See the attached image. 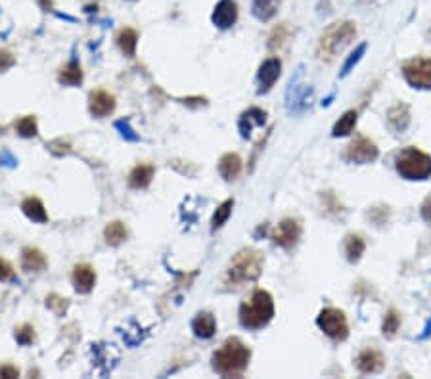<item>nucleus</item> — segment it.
<instances>
[{"label": "nucleus", "mask_w": 431, "mask_h": 379, "mask_svg": "<svg viewBox=\"0 0 431 379\" xmlns=\"http://www.w3.org/2000/svg\"><path fill=\"white\" fill-rule=\"evenodd\" d=\"M0 378H19V370H17L16 366H12V364H4V366H0Z\"/></svg>", "instance_id": "obj_41"}, {"label": "nucleus", "mask_w": 431, "mask_h": 379, "mask_svg": "<svg viewBox=\"0 0 431 379\" xmlns=\"http://www.w3.org/2000/svg\"><path fill=\"white\" fill-rule=\"evenodd\" d=\"M293 87V100H290V112H303L305 107H309L310 100H313V89H309L307 85H292Z\"/></svg>", "instance_id": "obj_28"}, {"label": "nucleus", "mask_w": 431, "mask_h": 379, "mask_svg": "<svg viewBox=\"0 0 431 379\" xmlns=\"http://www.w3.org/2000/svg\"><path fill=\"white\" fill-rule=\"evenodd\" d=\"M46 307L50 310H54L58 316H64L67 312V308H69V299L62 297V295H58V293H52L46 297Z\"/></svg>", "instance_id": "obj_36"}, {"label": "nucleus", "mask_w": 431, "mask_h": 379, "mask_svg": "<svg viewBox=\"0 0 431 379\" xmlns=\"http://www.w3.org/2000/svg\"><path fill=\"white\" fill-rule=\"evenodd\" d=\"M115 129L121 130L123 138H127V140H132V142H137V140H139V134H134V130L130 129L129 121H117L115 123Z\"/></svg>", "instance_id": "obj_38"}, {"label": "nucleus", "mask_w": 431, "mask_h": 379, "mask_svg": "<svg viewBox=\"0 0 431 379\" xmlns=\"http://www.w3.org/2000/svg\"><path fill=\"white\" fill-rule=\"evenodd\" d=\"M301 238V224L295 218H284L272 232V243L282 249H292Z\"/></svg>", "instance_id": "obj_9"}, {"label": "nucleus", "mask_w": 431, "mask_h": 379, "mask_svg": "<svg viewBox=\"0 0 431 379\" xmlns=\"http://www.w3.org/2000/svg\"><path fill=\"white\" fill-rule=\"evenodd\" d=\"M71 280H73L75 290L79 291V293H90V291L94 290V283H96V272H94V268L90 267V265L82 263V265H77L73 268Z\"/></svg>", "instance_id": "obj_17"}, {"label": "nucleus", "mask_w": 431, "mask_h": 379, "mask_svg": "<svg viewBox=\"0 0 431 379\" xmlns=\"http://www.w3.org/2000/svg\"><path fill=\"white\" fill-rule=\"evenodd\" d=\"M14 276V268L10 265L8 261H4V258H0V282H6Z\"/></svg>", "instance_id": "obj_40"}, {"label": "nucleus", "mask_w": 431, "mask_h": 379, "mask_svg": "<svg viewBox=\"0 0 431 379\" xmlns=\"http://www.w3.org/2000/svg\"><path fill=\"white\" fill-rule=\"evenodd\" d=\"M293 27L290 24H278L269 35V41H267V46L272 54H280L284 50L290 49V44L293 41Z\"/></svg>", "instance_id": "obj_14"}, {"label": "nucleus", "mask_w": 431, "mask_h": 379, "mask_svg": "<svg viewBox=\"0 0 431 379\" xmlns=\"http://www.w3.org/2000/svg\"><path fill=\"white\" fill-rule=\"evenodd\" d=\"M332 100H334V94H332V96H330V98H326L324 102H322V105H330V104H332Z\"/></svg>", "instance_id": "obj_44"}, {"label": "nucleus", "mask_w": 431, "mask_h": 379, "mask_svg": "<svg viewBox=\"0 0 431 379\" xmlns=\"http://www.w3.org/2000/svg\"><path fill=\"white\" fill-rule=\"evenodd\" d=\"M343 249H345V257L351 265L358 263L364 251H367V242L360 234H347L345 236V242H343Z\"/></svg>", "instance_id": "obj_22"}, {"label": "nucleus", "mask_w": 431, "mask_h": 379, "mask_svg": "<svg viewBox=\"0 0 431 379\" xmlns=\"http://www.w3.org/2000/svg\"><path fill=\"white\" fill-rule=\"evenodd\" d=\"M378 157H380L378 146L364 134H357L345 150V159L355 165H368L374 163Z\"/></svg>", "instance_id": "obj_8"}, {"label": "nucleus", "mask_w": 431, "mask_h": 379, "mask_svg": "<svg viewBox=\"0 0 431 379\" xmlns=\"http://www.w3.org/2000/svg\"><path fill=\"white\" fill-rule=\"evenodd\" d=\"M320 203H322V213H324L326 217L340 220V218L345 217V213H347V209H345L343 203L335 197L334 192H324V194L320 195Z\"/></svg>", "instance_id": "obj_25"}, {"label": "nucleus", "mask_w": 431, "mask_h": 379, "mask_svg": "<svg viewBox=\"0 0 431 379\" xmlns=\"http://www.w3.org/2000/svg\"><path fill=\"white\" fill-rule=\"evenodd\" d=\"M357 121H358L357 109H349V112H345L342 117H340V121L334 125V129H332V136L334 138L349 136L351 132L355 130V127H357Z\"/></svg>", "instance_id": "obj_27"}, {"label": "nucleus", "mask_w": 431, "mask_h": 379, "mask_svg": "<svg viewBox=\"0 0 431 379\" xmlns=\"http://www.w3.org/2000/svg\"><path fill=\"white\" fill-rule=\"evenodd\" d=\"M252 358V349L240 337H228L215 353H213V370L222 378H240Z\"/></svg>", "instance_id": "obj_2"}, {"label": "nucleus", "mask_w": 431, "mask_h": 379, "mask_svg": "<svg viewBox=\"0 0 431 379\" xmlns=\"http://www.w3.org/2000/svg\"><path fill=\"white\" fill-rule=\"evenodd\" d=\"M420 215L425 222H430L431 224V195H428L425 200H423L422 207H420Z\"/></svg>", "instance_id": "obj_42"}, {"label": "nucleus", "mask_w": 431, "mask_h": 379, "mask_svg": "<svg viewBox=\"0 0 431 379\" xmlns=\"http://www.w3.org/2000/svg\"><path fill=\"white\" fill-rule=\"evenodd\" d=\"M154 165H148V163H140L134 169L130 170L129 175V186L134 190H144L152 184V178H154Z\"/></svg>", "instance_id": "obj_21"}, {"label": "nucleus", "mask_w": 431, "mask_h": 379, "mask_svg": "<svg viewBox=\"0 0 431 379\" xmlns=\"http://www.w3.org/2000/svg\"><path fill=\"white\" fill-rule=\"evenodd\" d=\"M21 267L27 272H41L46 268V257L41 249L37 247H25L21 251Z\"/></svg>", "instance_id": "obj_23"}, {"label": "nucleus", "mask_w": 431, "mask_h": 379, "mask_svg": "<svg viewBox=\"0 0 431 379\" xmlns=\"http://www.w3.org/2000/svg\"><path fill=\"white\" fill-rule=\"evenodd\" d=\"M389 217H391V209L387 205H376L372 209L368 211V218L374 222L376 226H383L389 222Z\"/></svg>", "instance_id": "obj_35"}, {"label": "nucleus", "mask_w": 431, "mask_h": 379, "mask_svg": "<svg viewBox=\"0 0 431 379\" xmlns=\"http://www.w3.org/2000/svg\"><path fill=\"white\" fill-rule=\"evenodd\" d=\"M403 75L412 89L431 90V58L416 56L403 64Z\"/></svg>", "instance_id": "obj_7"}, {"label": "nucleus", "mask_w": 431, "mask_h": 379, "mask_svg": "<svg viewBox=\"0 0 431 379\" xmlns=\"http://www.w3.org/2000/svg\"><path fill=\"white\" fill-rule=\"evenodd\" d=\"M232 207H234V200H227V202H222L217 207V211L213 213V218H211V232H217L219 228L227 224L228 217L232 215Z\"/></svg>", "instance_id": "obj_31"}, {"label": "nucleus", "mask_w": 431, "mask_h": 379, "mask_svg": "<svg viewBox=\"0 0 431 379\" xmlns=\"http://www.w3.org/2000/svg\"><path fill=\"white\" fill-rule=\"evenodd\" d=\"M399 328H401V315L397 312V308H389V310L385 312V316H383L382 333L387 339H391L397 335Z\"/></svg>", "instance_id": "obj_32"}, {"label": "nucleus", "mask_w": 431, "mask_h": 379, "mask_svg": "<svg viewBox=\"0 0 431 379\" xmlns=\"http://www.w3.org/2000/svg\"><path fill=\"white\" fill-rule=\"evenodd\" d=\"M192 331L195 333V337L202 339H211L217 333V320L211 312H200L195 315L192 320Z\"/></svg>", "instance_id": "obj_18"}, {"label": "nucleus", "mask_w": 431, "mask_h": 379, "mask_svg": "<svg viewBox=\"0 0 431 379\" xmlns=\"http://www.w3.org/2000/svg\"><path fill=\"white\" fill-rule=\"evenodd\" d=\"M16 339L19 345H31L33 341H35V330H33V326H29V324L19 326L16 330Z\"/></svg>", "instance_id": "obj_37"}, {"label": "nucleus", "mask_w": 431, "mask_h": 379, "mask_svg": "<svg viewBox=\"0 0 431 379\" xmlns=\"http://www.w3.org/2000/svg\"><path fill=\"white\" fill-rule=\"evenodd\" d=\"M211 21L217 29H222V31L234 27L238 21L236 0H219L213 8Z\"/></svg>", "instance_id": "obj_11"}, {"label": "nucleus", "mask_w": 431, "mask_h": 379, "mask_svg": "<svg viewBox=\"0 0 431 379\" xmlns=\"http://www.w3.org/2000/svg\"><path fill=\"white\" fill-rule=\"evenodd\" d=\"M265 123H267V112L261 109V107H249L240 115L238 129H240L242 138H249L253 127H263Z\"/></svg>", "instance_id": "obj_16"}, {"label": "nucleus", "mask_w": 431, "mask_h": 379, "mask_svg": "<svg viewBox=\"0 0 431 379\" xmlns=\"http://www.w3.org/2000/svg\"><path fill=\"white\" fill-rule=\"evenodd\" d=\"M357 37V24L351 19H342L328 25L317 44V58L320 62L332 64L337 60L343 50L349 46Z\"/></svg>", "instance_id": "obj_3"}, {"label": "nucleus", "mask_w": 431, "mask_h": 379, "mask_svg": "<svg viewBox=\"0 0 431 379\" xmlns=\"http://www.w3.org/2000/svg\"><path fill=\"white\" fill-rule=\"evenodd\" d=\"M387 123H389V127L397 134H403V132H407L408 127H410V123H412V113H410V105L405 104V102H397V104H393L387 109Z\"/></svg>", "instance_id": "obj_13"}, {"label": "nucleus", "mask_w": 431, "mask_h": 379, "mask_svg": "<svg viewBox=\"0 0 431 379\" xmlns=\"http://www.w3.org/2000/svg\"><path fill=\"white\" fill-rule=\"evenodd\" d=\"M263 267H265V255L255 247H244L228 263L222 283L227 290H242L259 280Z\"/></svg>", "instance_id": "obj_1"}, {"label": "nucleus", "mask_w": 431, "mask_h": 379, "mask_svg": "<svg viewBox=\"0 0 431 379\" xmlns=\"http://www.w3.org/2000/svg\"><path fill=\"white\" fill-rule=\"evenodd\" d=\"M127 226L123 224L121 220H114V222H109L106 226V230H104V238H106V243L107 245H112V247H117V245H121L125 240H127Z\"/></svg>", "instance_id": "obj_29"}, {"label": "nucleus", "mask_w": 431, "mask_h": 379, "mask_svg": "<svg viewBox=\"0 0 431 379\" xmlns=\"http://www.w3.org/2000/svg\"><path fill=\"white\" fill-rule=\"evenodd\" d=\"M357 370L360 373H380L385 368V356L380 349H362L357 356Z\"/></svg>", "instance_id": "obj_12"}, {"label": "nucleus", "mask_w": 431, "mask_h": 379, "mask_svg": "<svg viewBox=\"0 0 431 379\" xmlns=\"http://www.w3.org/2000/svg\"><path fill=\"white\" fill-rule=\"evenodd\" d=\"M242 167H244V163H242V157H240V155L225 154L219 161V175L225 178L227 182H230V180H236V178L240 177Z\"/></svg>", "instance_id": "obj_20"}, {"label": "nucleus", "mask_w": 431, "mask_h": 379, "mask_svg": "<svg viewBox=\"0 0 431 379\" xmlns=\"http://www.w3.org/2000/svg\"><path fill=\"white\" fill-rule=\"evenodd\" d=\"M431 335V318L425 322V328H423V331L420 333V337L418 339H428Z\"/></svg>", "instance_id": "obj_43"}, {"label": "nucleus", "mask_w": 431, "mask_h": 379, "mask_svg": "<svg viewBox=\"0 0 431 379\" xmlns=\"http://www.w3.org/2000/svg\"><path fill=\"white\" fill-rule=\"evenodd\" d=\"M282 73V62L278 58H267L263 64L259 65L257 71V94H267L276 85Z\"/></svg>", "instance_id": "obj_10"}, {"label": "nucleus", "mask_w": 431, "mask_h": 379, "mask_svg": "<svg viewBox=\"0 0 431 379\" xmlns=\"http://www.w3.org/2000/svg\"><path fill=\"white\" fill-rule=\"evenodd\" d=\"M16 130L19 136L33 138L39 134V125H37V117L35 115H25L16 123Z\"/></svg>", "instance_id": "obj_33"}, {"label": "nucleus", "mask_w": 431, "mask_h": 379, "mask_svg": "<svg viewBox=\"0 0 431 379\" xmlns=\"http://www.w3.org/2000/svg\"><path fill=\"white\" fill-rule=\"evenodd\" d=\"M16 64V58L8 50H0V71H6L8 67Z\"/></svg>", "instance_id": "obj_39"}, {"label": "nucleus", "mask_w": 431, "mask_h": 379, "mask_svg": "<svg viewBox=\"0 0 431 379\" xmlns=\"http://www.w3.org/2000/svg\"><path fill=\"white\" fill-rule=\"evenodd\" d=\"M58 81L62 82V85H67V87L81 85V81H82L81 65L77 64V62H69V64H65L64 67L60 69Z\"/></svg>", "instance_id": "obj_30"}, {"label": "nucleus", "mask_w": 431, "mask_h": 379, "mask_svg": "<svg viewBox=\"0 0 431 379\" xmlns=\"http://www.w3.org/2000/svg\"><path fill=\"white\" fill-rule=\"evenodd\" d=\"M21 209H24L25 217L31 218L33 222H46L49 220V213L44 209V203L39 197H27L21 203Z\"/></svg>", "instance_id": "obj_26"}, {"label": "nucleus", "mask_w": 431, "mask_h": 379, "mask_svg": "<svg viewBox=\"0 0 431 379\" xmlns=\"http://www.w3.org/2000/svg\"><path fill=\"white\" fill-rule=\"evenodd\" d=\"M89 109L94 117H106L115 109V96L106 90H94L89 96Z\"/></svg>", "instance_id": "obj_15"}, {"label": "nucleus", "mask_w": 431, "mask_h": 379, "mask_svg": "<svg viewBox=\"0 0 431 379\" xmlns=\"http://www.w3.org/2000/svg\"><path fill=\"white\" fill-rule=\"evenodd\" d=\"M274 299L269 291L257 290L253 291L252 297L245 299L240 305V324L245 330H261L269 326L270 320L274 318Z\"/></svg>", "instance_id": "obj_4"}, {"label": "nucleus", "mask_w": 431, "mask_h": 379, "mask_svg": "<svg viewBox=\"0 0 431 379\" xmlns=\"http://www.w3.org/2000/svg\"><path fill=\"white\" fill-rule=\"evenodd\" d=\"M115 42L125 56H134L137 54V46H139V33L134 31L132 27H123L121 31L117 33Z\"/></svg>", "instance_id": "obj_24"}, {"label": "nucleus", "mask_w": 431, "mask_h": 379, "mask_svg": "<svg viewBox=\"0 0 431 379\" xmlns=\"http://www.w3.org/2000/svg\"><path fill=\"white\" fill-rule=\"evenodd\" d=\"M280 6H282V0H253L252 14L255 19L267 24V21L276 17Z\"/></svg>", "instance_id": "obj_19"}, {"label": "nucleus", "mask_w": 431, "mask_h": 379, "mask_svg": "<svg viewBox=\"0 0 431 379\" xmlns=\"http://www.w3.org/2000/svg\"><path fill=\"white\" fill-rule=\"evenodd\" d=\"M395 169L407 180H428L431 177V155L420 148L407 146L395 155Z\"/></svg>", "instance_id": "obj_5"}, {"label": "nucleus", "mask_w": 431, "mask_h": 379, "mask_svg": "<svg viewBox=\"0 0 431 379\" xmlns=\"http://www.w3.org/2000/svg\"><path fill=\"white\" fill-rule=\"evenodd\" d=\"M317 326L320 331H324V335L337 343L349 337V322H347L345 312L340 308L328 307L320 310V315L317 316Z\"/></svg>", "instance_id": "obj_6"}, {"label": "nucleus", "mask_w": 431, "mask_h": 379, "mask_svg": "<svg viewBox=\"0 0 431 379\" xmlns=\"http://www.w3.org/2000/svg\"><path fill=\"white\" fill-rule=\"evenodd\" d=\"M367 50H368L367 42H360L357 49L351 52L349 58L345 60V64H343L342 73H340V77H347V75H349V73L353 71V69H355V65H357L358 62L362 60V56L367 54Z\"/></svg>", "instance_id": "obj_34"}]
</instances>
